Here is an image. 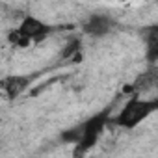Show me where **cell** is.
Masks as SVG:
<instances>
[{"mask_svg":"<svg viewBox=\"0 0 158 158\" xmlns=\"http://www.w3.org/2000/svg\"><path fill=\"white\" fill-rule=\"evenodd\" d=\"M145 37V47H147V60L151 63L158 61V24H151L143 32Z\"/></svg>","mask_w":158,"mask_h":158,"instance_id":"cell-6","label":"cell"},{"mask_svg":"<svg viewBox=\"0 0 158 158\" xmlns=\"http://www.w3.org/2000/svg\"><path fill=\"white\" fill-rule=\"evenodd\" d=\"M152 112H156L152 101H143V99L134 97L125 104V108L119 112V115L114 119V123L117 127H123V128H134Z\"/></svg>","mask_w":158,"mask_h":158,"instance_id":"cell-2","label":"cell"},{"mask_svg":"<svg viewBox=\"0 0 158 158\" xmlns=\"http://www.w3.org/2000/svg\"><path fill=\"white\" fill-rule=\"evenodd\" d=\"M19 30H21V34L26 35L32 43H39V41H43V39L50 34L52 28H50L48 24H45L41 19H37V17H34V15H26V17L23 19V23H21Z\"/></svg>","mask_w":158,"mask_h":158,"instance_id":"cell-3","label":"cell"},{"mask_svg":"<svg viewBox=\"0 0 158 158\" xmlns=\"http://www.w3.org/2000/svg\"><path fill=\"white\" fill-rule=\"evenodd\" d=\"M80 138H82V125H76L74 128H69V130H65L63 134H61V141H65V143H78L80 141Z\"/></svg>","mask_w":158,"mask_h":158,"instance_id":"cell-7","label":"cell"},{"mask_svg":"<svg viewBox=\"0 0 158 158\" xmlns=\"http://www.w3.org/2000/svg\"><path fill=\"white\" fill-rule=\"evenodd\" d=\"M152 104H154V110H158V99H154V101H152Z\"/></svg>","mask_w":158,"mask_h":158,"instance_id":"cell-10","label":"cell"},{"mask_svg":"<svg viewBox=\"0 0 158 158\" xmlns=\"http://www.w3.org/2000/svg\"><path fill=\"white\" fill-rule=\"evenodd\" d=\"M78 47H80V43H78L76 39H74V41H71V43H69V47L63 50V58H69L71 54H74V52L78 50Z\"/></svg>","mask_w":158,"mask_h":158,"instance_id":"cell-9","label":"cell"},{"mask_svg":"<svg viewBox=\"0 0 158 158\" xmlns=\"http://www.w3.org/2000/svg\"><path fill=\"white\" fill-rule=\"evenodd\" d=\"M32 78L30 76H24V74H11L8 78L2 80V88L8 95V99H17L19 95H23L26 91V88L30 86Z\"/></svg>","mask_w":158,"mask_h":158,"instance_id":"cell-5","label":"cell"},{"mask_svg":"<svg viewBox=\"0 0 158 158\" xmlns=\"http://www.w3.org/2000/svg\"><path fill=\"white\" fill-rule=\"evenodd\" d=\"M8 39H10V43H11V45L21 47V48H24V47H28V45L32 43L26 35H23V34H21V30H19V28H17V30H13V32H10Z\"/></svg>","mask_w":158,"mask_h":158,"instance_id":"cell-8","label":"cell"},{"mask_svg":"<svg viewBox=\"0 0 158 158\" xmlns=\"http://www.w3.org/2000/svg\"><path fill=\"white\" fill-rule=\"evenodd\" d=\"M108 119H110L108 112H99V114H95L93 117H89V119H86L84 123H80V125H82V138H80V141L74 145V149H76V151H74V156H76V158L84 156V154L97 143V139L101 138V134H102V130H104Z\"/></svg>","mask_w":158,"mask_h":158,"instance_id":"cell-1","label":"cell"},{"mask_svg":"<svg viewBox=\"0 0 158 158\" xmlns=\"http://www.w3.org/2000/svg\"><path fill=\"white\" fill-rule=\"evenodd\" d=\"M112 28H114V21H112L108 15H91V17L84 23V26H82L84 34L93 35V37L106 35Z\"/></svg>","mask_w":158,"mask_h":158,"instance_id":"cell-4","label":"cell"}]
</instances>
